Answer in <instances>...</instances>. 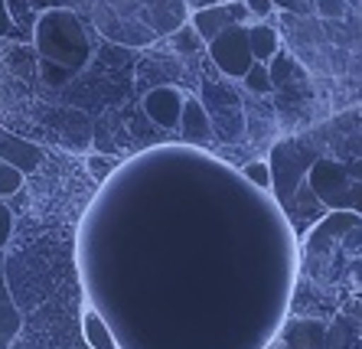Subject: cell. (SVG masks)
<instances>
[{
  "instance_id": "1",
  "label": "cell",
  "mask_w": 362,
  "mask_h": 349,
  "mask_svg": "<svg viewBox=\"0 0 362 349\" xmlns=\"http://www.w3.org/2000/svg\"><path fill=\"white\" fill-rule=\"evenodd\" d=\"M33 36H36V49H40L42 62H56V66H66L72 72H78L88 62V56H92V46L85 40V30L72 10L56 7L40 13V20L33 26Z\"/></svg>"
},
{
  "instance_id": "2",
  "label": "cell",
  "mask_w": 362,
  "mask_h": 349,
  "mask_svg": "<svg viewBox=\"0 0 362 349\" xmlns=\"http://www.w3.org/2000/svg\"><path fill=\"white\" fill-rule=\"evenodd\" d=\"M206 49H209L216 69L226 72L228 78H245V72L255 66L252 49H248V26H228L216 40L206 43Z\"/></svg>"
},
{
  "instance_id": "3",
  "label": "cell",
  "mask_w": 362,
  "mask_h": 349,
  "mask_svg": "<svg viewBox=\"0 0 362 349\" xmlns=\"http://www.w3.org/2000/svg\"><path fill=\"white\" fill-rule=\"evenodd\" d=\"M307 183H310V193L317 196V203H323L327 209H333V213H343L349 187H353V179L346 173V163H337V160H329V157H323V160H317L310 167Z\"/></svg>"
},
{
  "instance_id": "4",
  "label": "cell",
  "mask_w": 362,
  "mask_h": 349,
  "mask_svg": "<svg viewBox=\"0 0 362 349\" xmlns=\"http://www.w3.org/2000/svg\"><path fill=\"white\" fill-rule=\"evenodd\" d=\"M248 10H245L242 0H219V4H212V7H202V10H193V30L199 36L202 43H209L222 30L228 26H248Z\"/></svg>"
},
{
  "instance_id": "5",
  "label": "cell",
  "mask_w": 362,
  "mask_h": 349,
  "mask_svg": "<svg viewBox=\"0 0 362 349\" xmlns=\"http://www.w3.org/2000/svg\"><path fill=\"white\" fill-rule=\"evenodd\" d=\"M183 98L186 95L180 92L177 85H157L144 95V111L153 124H160L163 131L177 128L180 124V111H183Z\"/></svg>"
},
{
  "instance_id": "6",
  "label": "cell",
  "mask_w": 362,
  "mask_h": 349,
  "mask_svg": "<svg viewBox=\"0 0 362 349\" xmlns=\"http://www.w3.org/2000/svg\"><path fill=\"white\" fill-rule=\"evenodd\" d=\"M327 343V324L313 317H291L281 326V336L274 346L278 349H323Z\"/></svg>"
},
{
  "instance_id": "7",
  "label": "cell",
  "mask_w": 362,
  "mask_h": 349,
  "mask_svg": "<svg viewBox=\"0 0 362 349\" xmlns=\"http://www.w3.org/2000/svg\"><path fill=\"white\" fill-rule=\"evenodd\" d=\"M0 163H7V167H13V170H20L26 177V173L36 170L42 163V147L13 134V131L0 128Z\"/></svg>"
},
{
  "instance_id": "8",
  "label": "cell",
  "mask_w": 362,
  "mask_h": 349,
  "mask_svg": "<svg viewBox=\"0 0 362 349\" xmlns=\"http://www.w3.org/2000/svg\"><path fill=\"white\" fill-rule=\"evenodd\" d=\"M177 128H180V134H183L186 141H193V144H206L212 137V118L199 98H193V95L183 98V111H180Z\"/></svg>"
},
{
  "instance_id": "9",
  "label": "cell",
  "mask_w": 362,
  "mask_h": 349,
  "mask_svg": "<svg viewBox=\"0 0 362 349\" xmlns=\"http://www.w3.org/2000/svg\"><path fill=\"white\" fill-rule=\"evenodd\" d=\"M248 49L255 62L268 66L281 52V33L271 23H248Z\"/></svg>"
},
{
  "instance_id": "10",
  "label": "cell",
  "mask_w": 362,
  "mask_h": 349,
  "mask_svg": "<svg viewBox=\"0 0 362 349\" xmlns=\"http://www.w3.org/2000/svg\"><path fill=\"white\" fill-rule=\"evenodd\" d=\"M82 340L88 349H118L115 336H111V326L98 317V310L85 307L82 310Z\"/></svg>"
},
{
  "instance_id": "11",
  "label": "cell",
  "mask_w": 362,
  "mask_h": 349,
  "mask_svg": "<svg viewBox=\"0 0 362 349\" xmlns=\"http://www.w3.org/2000/svg\"><path fill=\"white\" fill-rule=\"evenodd\" d=\"M4 4H7V13H10V20H13V26L20 30V36L33 33V26H36V20H40V13H36L26 0H4Z\"/></svg>"
},
{
  "instance_id": "12",
  "label": "cell",
  "mask_w": 362,
  "mask_h": 349,
  "mask_svg": "<svg viewBox=\"0 0 362 349\" xmlns=\"http://www.w3.org/2000/svg\"><path fill=\"white\" fill-rule=\"evenodd\" d=\"M245 88L248 92H271V76H268V66H262V62H255L248 72H245Z\"/></svg>"
},
{
  "instance_id": "13",
  "label": "cell",
  "mask_w": 362,
  "mask_h": 349,
  "mask_svg": "<svg viewBox=\"0 0 362 349\" xmlns=\"http://www.w3.org/2000/svg\"><path fill=\"white\" fill-rule=\"evenodd\" d=\"M40 76H42V82H46V85L59 88V85H66V82L76 76V72H72V69H66V66H56V62H42V66H40Z\"/></svg>"
},
{
  "instance_id": "14",
  "label": "cell",
  "mask_w": 362,
  "mask_h": 349,
  "mask_svg": "<svg viewBox=\"0 0 362 349\" xmlns=\"http://www.w3.org/2000/svg\"><path fill=\"white\" fill-rule=\"evenodd\" d=\"M23 189V173L7 167V163H0V196H13Z\"/></svg>"
},
{
  "instance_id": "15",
  "label": "cell",
  "mask_w": 362,
  "mask_h": 349,
  "mask_svg": "<svg viewBox=\"0 0 362 349\" xmlns=\"http://www.w3.org/2000/svg\"><path fill=\"white\" fill-rule=\"evenodd\" d=\"M242 173H245L248 179H252V183H255L258 189H268L271 183H274V177H271V167H268L264 160H252V163H245V170H242Z\"/></svg>"
},
{
  "instance_id": "16",
  "label": "cell",
  "mask_w": 362,
  "mask_h": 349,
  "mask_svg": "<svg viewBox=\"0 0 362 349\" xmlns=\"http://www.w3.org/2000/svg\"><path fill=\"white\" fill-rule=\"evenodd\" d=\"M115 167H118V157H105V153H92L88 157V170H92L95 179H108Z\"/></svg>"
},
{
  "instance_id": "17",
  "label": "cell",
  "mask_w": 362,
  "mask_h": 349,
  "mask_svg": "<svg viewBox=\"0 0 362 349\" xmlns=\"http://www.w3.org/2000/svg\"><path fill=\"white\" fill-rule=\"evenodd\" d=\"M242 4L255 23H268V13L274 10V0H242Z\"/></svg>"
},
{
  "instance_id": "18",
  "label": "cell",
  "mask_w": 362,
  "mask_h": 349,
  "mask_svg": "<svg viewBox=\"0 0 362 349\" xmlns=\"http://www.w3.org/2000/svg\"><path fill=\"white\" fill-rule=\"evenodd\" d=\"M173 43H177L180 49H189V52H196V49H202V46H206L199 36H196L193 26H180L177 36H173Z\"/></svg>"
},
{
  "instance_id": "19",
  "label": "cell",
  "mask_w": 362,
  "mask_h": 349,
  "mask_svg": "<svg viewBox=\"0 0 362 349\" xmlns=\"http://www.w3.org/2000/svg\"><path fill=\"white\" fill-rule=\"evenodd\" d=\"M317 13L327 20H339V17H346L349 10H346V0H317Z\"/></svg>"
},
{
  "instance_id": "20",
  "label": "cell",
  "mask_w": 362,
  "mask_h": 349,
  "mask_svg": "<svg viewBox=\"0 0 362 349\" xmlns=\"http://www.w3.org/2000/svg\"><path fill=\"white\" fill-rule=\"evenodd\" d=\"M10 235H13V213L7 209V203H0V248H7Z\"/></svg>"
},
{
  "instance_id": "21",
  "label": "cell",
  "mask_w": 362,
  "mask_h": 349,
  "mask_svg": "<svg viewBox=\"0 0 362 349\" xmlns=\"http://www.w3.org/2000/svg\"><path fill=\"white\" fill-rule=\"evenodd\" d=\"M0 36H10V40H17L20 36V30L13 26V20H10L7 4H4V0H0Z\"/></svg>"
},
{
  "instance_id": "22",
  "label": "cell",
  "mask_w": 362,
  "mask_h": 349,
  "mask_svg": "<svg viewBox=\"0 0 362 349\" xmlns=\"http://www.w3.org/2000/svg\"><path fill=\"white\" fill-rule=\"evenodd\" d=\"M26 4H30L36 13H46V10H56V7H59V0H26Z\"/></svg>"
},
{
  "instance_id": "23",
  "label": "cell",
  "mask_w": 362,
  "mask_h": 349,
  "mask_svg": "<svg viewBox=\"0 0 362 349\" xmlns=\"http://www.w3.org/2000/svg\"><path fill=\"white\" fill-rule=\"evenodd\" d=\"M346 173H349V179H356V183H362V160H356L353 167H346Z\"/></svg>"
},
{
  "instance_id": "24",
  "label": "cell",
  "mask_w": 362,
  "mask_h": 349,
  "mask_svg": "<svg viewBox=\"0 0 362 349\" xmlns=\"http://www.w3.org/2000/svg\"><path fill=\"white\" fill-rule=\"evenodd\" d=\"M183 4H189L193 10H202V7H212V4H219V0H183Z\"/></svg>"
},
{
  "instance_id": "25",
  "label": "cell",
  "mask_w": 362,
  "mask_h": 349,
  "mask_svg": "<svg viewBox=\"0 0 362 349\" xmlns=\"http://www.w3.org/2000/svg\"><path fill=\"white\" fill-rule=\"evenodd\" d=\"M274 7H284V10H291V7H297V0H274Z\"/></svg>"
},
{
  "instance_id": "26",
  "label": "cell",
  "mask_w": 362,
  "mask_h": 349,
  "mask_svg": "<svg viewBox=\"0 0 362 349\" xmlns=\"http://www.w3.org/2000/svg\"><path fill=\"white\" fill-rule=\"evenodd\" d=\"M271 349H278V346H271Z\"/></svg>"
},
{
  "instance_id": "27",
  "label": "cell",
  "mask_w": 362,
  "mask_h": 349,
  "mask_svg": "<svg viewBox=\"0 0 362 349\" xmlns=\"http://www.w3.org/2000/svg\"><path fill=\"white\" fill-rule=\"evenodd\" d=\"M346 4H349V0H346Z\"/></svg>"
},
{
  "instance_id": "28",
  "label": "cell",
  "mask_w": 362,
  "mask_h": 349,
  "mask_svg": "<svg viewBox=\"0 0 362 349\" xmlns=\"http://www.w3.org/2000/svg\"><path fill=\"white\" fill-rule=\"evenodd\" d=\"M359 4H362V0H359Z\"/></svg>"
}]
</instances>
